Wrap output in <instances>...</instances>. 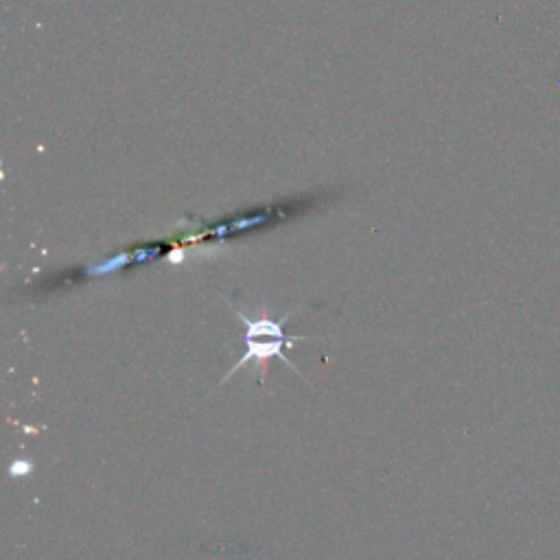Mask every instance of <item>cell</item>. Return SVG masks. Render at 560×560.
Returning a JSON list of instances; mask_svg holds the SVG:
<instances>
[{"mask_svg":"<svg viewBox=\"0 0 560 560\" xmlns=\"http://www.w3.org/2000/svg\"><path fill=\"white\" fill-rule=\"evenodd\" d=\"M302 340H307V337H294V335H291V337H285V340H280V337H263V342L254 340V337H252V340L245 342V353H243L241 359L237 361V366L226 372L224 381L230 379L232 375H235V372H237L239 368L252 364V361H256V364H265V361H267V359H272V357H280L291 370L298 372V375H300V370H298L294 364H291V361L283 355V348L296 346V342H302ZM300 377H302V375H300Z\"/></svg>","mask_w":560,"mask_h":560,"instance_id":"cell-1","label":"cell"},{"mask_svg":"<svg viewBox=\"0 0 560 560\" xmlns=\"http://www.w3.org/2000/svg\"><path fill=\"white\" fill-rule=\"evenodd\" d=\"M29 471H31V464H29V462H16V464H14V469H11V473H14V475L29 473Z\"/></svg>","mask_w":560,"mask_h":560,"instance_id":"cell-2","label":"cell"}]
</instances>
